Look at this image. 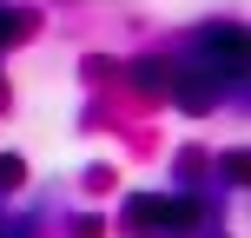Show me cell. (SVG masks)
Segmentation results:
<instances>
[{
    "label": "cell",
    "mask_w": 251,
    "mask_h": 238,
    "mask_svg": "<svg viewBox=\"0 0 251 238\" xmlns=\"http://www.w3.org/2000/svg\"><path fill=\"white\" fill-rule=\"evenodd\" d=\"M185 66H199L205 79H218V86L231 93V86L245 79V33H238V26H205V33L192 40Z\"/></svg>",
    "instance_id": "obj_1"
},
{
    "label": "cell",
    "mask_w": 251,
    "mask_h": 238,
    "mask_svg": "<svg viewBox=\"0 0 251 238\" xmlns=\"http://www.w3.org/2000/svg\"><path fill=\"white\" fill-rule=\"evenodd\" d=\"M126 225L132 232H192L199 225V205L192 199H152V192H139V199L126 205Z\"/></svg>",
    "instance_id": "obj_2"
},
{
    "label": "cell",
    "mask_w": 251,
    "mask_h": 238,
    "mask_svg": "<svg viewBox=\"0 0 251 238\" xmlns=\"http://www.w3.org/2000/svg\"><path fill=\"white\" fill-rule=\"evenodd\" d=\"M20 33H26V13L20 7H0V47H13Z\"/></svg>",
    "instance_id": "obj_3"
}]
</instances>
